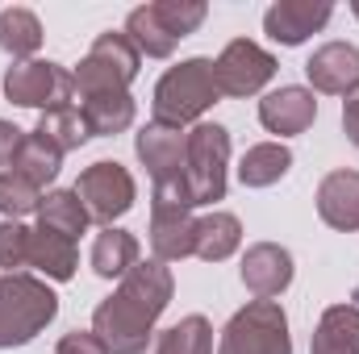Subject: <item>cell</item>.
I'll use <instances>...</instances> for the list:
<instances>
[{
  "instance_id": "obj_30",
  "label": "cell",
  "mask_w": 359,
  "mask_h": 354,
  "mask_svg": "<svg viewBox=\"0 0 359 354\" xmlns=\"http://www.w3.org/2000/svg\"><path fill=\"white\" fill-rule=\"evenodd\" d=\"M151 8H155L159 25H163L176 42H180V38H188V34L205 21V13H209V8H205V0H155Z\"/></svg>"
},
{
  "instance_id": "obj_33",
  "label": "cell",
  "mask_w": 359,
  "mask_h": 354,
  "mask_svg": "<svg viewBox=\"0 0 359 354\" xmlns=\"http://www.w3.org/2000/svg\"><path fill=\"white\" fill-rule=\"evenodd\" d=\"M21 129L13 125V121H0V167H8L13 159H17V146H21Z\"/></svg>"
},
{
  "instance_id": "obj_35",
  "label": "cell",
  "mask_w": 359,
  "mask_h": 354,
  "mask_svg": "<svg viewBox=\"0 0 359 354\" xmlns=\"http://www.w3.org/2000/svg\"><path fill=\"white\" fill-rule=\"evenodd\" d=\"M351 13H355V17H359V0H351Z\"/></svg>"
},
{
  "instance_id": "obj_13",
  "label": "cell",
  "mask_w": 359,
  "mask_h": 354,
  "mask_svg": "<svg viewBox=\"0 0 359 354\" xmlns=\"http://www.w3.org/2000/svg\"><path fill=\"white\" fill-rule=\"evenodd\" d=\"M318 117V100L309 88H297V84H284V88L268 92L259 100V121L268 134L280 138H292V134H305Z\"/></svg>"
},
{
  "instance_id": "obj_26",
  "label": "cell",
  "mask_w": 359,
  "mask_h": 354,
  "mask_svg": "<svg viewBox=\"0 0 359 354\" xmlns=\"http://www.w3.org/2000/svg\"><path fill=\"white\" fill-rule=\"evenodd\" d=\"M34 134H42V138H46V142H50L59 155H67V150H80V146L92 138V129H88V121H84V113H80V104H67V108L42 113Z\"/></svg>"
},
{
  "instance_id": "obj_23",
  "label": "cell",
  "mask_w": 359,
  "mask_h": 354,
  "mask_svg": "<svg viewBox=\"0 0 359 354\" xmlns=\"http://www.w3.org/2000/svg\"><path fill=\"white\" fill-rule=\"evenodd\" d=\"M147 354H213V325L201 313H188L176 325L155 330V342Z\"/></svg>"
},
{
  "instance_id": "obj_34",
  "label": "cell",
  "mask_w": 359,
  "mask_h": 354,
  "mask_svg": "<svg viewBox=\"0 0 359 354\" xmlns=\"http://www.w3.org/2000/svg\"><path fill=\"white\" fill-rule=\"evenodd\" d=\"M343 129H347V138L359 146V84L343 96Z\"/></svg>"
},
{
  "instance_id": "obj_24",
  "label": "cell",
  "mask_w": 359,
  "mask_h": 354,
  "mask_svg": "<svg viewBox=\"0 0 359 354\" xmlns=\"http://www.w3.org/2000/svg\"><path fill=\"white\" fill-rule=\"evenodd\" d=\"M42 46V21L38 13L13 4V8H0V50L13 55V63H25L34 59Z\"/></svg>"
},
{
  "instance_id": "obj_8",
  "label": "cell",
  "mask_w": 359,
  "mask_h": 354,
  "mask_svg": "<svg viewBox=\"0 0 359 354\" xmlns=\"http://www.w3.org/2000/svg\"><path fill=\"white\" fill-rule=\"evenodd\" d=\"M72 192L80 196V204L88 208V217L100 221V225H113L117 217H126L134 208V176L121 163H109V159L84 167Z\"/></svg>"
},
{
  "instance_id": "obj_31",
  "label": "cell",
  "mask_w": 359,
  "mask_h": 354,
  "mask_svg": "<svg viewBox=\"0 0 359 354\" xmlns=\"http://www.w3.org/2000/svg\"><path fill=\"white\" fill-rule=\"evenodd\" d=\"M29 225L0 221V275H17L29 267Z\"/></svg>"
},
{
  "instance_id": "obj_22",
  "label": "cell",
  "mask_w": 359,
  "mask_h": 354,
  "mask_svg": "<svg viewBox=\"0 0 359 354\" xmlns=\"http://www.w3.org/2000/svg\"><path fill=\"white\" fill-rule=\"evenodd\" d=\"M292 167V150L284 142H259L238 159V183L243 187H271L288 176Z\"/></svg>"
},
{
  "instance_id": "obj_29",
  "label": "cell",
  "mask_w": 359,
  "mask_h": 354,
  "mask_svg": "<svg viewBox=\"0 0 359 354\" xmlns=\"http://www.w3.org/2000/svg\"><path fill=\"white\" fill-rule=\"evenodd\" d=\"M38 204H42L38 183H29L17 171H0V213H4V221H21V217L38 213Z\"/></svg>"
},
{
  "instance_id": "obj_4",
  "label": "cell",
  "mask_w": 359,
  "mask_h": 354,
  "mask_svg": "<svg viewBox=\"0 0 359 354\" xmlns=\"http://www.w3.org/2000/svg\"><path fill=\"white\" fill-rule=\"evenodd\" d=\"M142 55L138 46L126 38V29H104L88 46V55L80 59L76 76V100L88 96H104V92H130V84L138 80Z\"/></svg>"
},
{
  "instance_id": "obj_32",
  "label": "cell",
  "mask_w": 359,
  "mask_h": 354,
  "mask_svg": "<svg viewBox=\"0 0 359 354\" xmlns=\"http://www.w3.org/2000/svg\"><path fill=\"white\" fill-rule=\"evenodd\" d=\"M59 354H109V351L92 330H72V334L59 338Z\"/></svg>"
},
{
  "instance_id": "obj_21",
  "label": "cell",
  "mask_w": 359,
  "mask_h": 354,
  "mask_svg": "<svg viewBox=\"0 0 359 354\" xmlns=\"http://www.w3.org/2000/svg\"><path fill=\"white\" fill-rule=\"evenodd\" d=\"M80 113L88 121L92 138H113V134H126L134 125V96L130 92L88 96V100H80Z\"/></svg>"
},
{
  "instance_id": "obj_10",
  "label": "cell",
  "mask_w": 359,
  "mask_h": 354,
  "mask_svg": "<svg viewBox=\"0 0 359 354\" xmlns=\"http://www.w3.org/2000/svg\"><path fill=\"white\" fill-rule=\"evenodd\" d=\"M330 17H334L330 0H276L264 13V34L280 46H301L309 34L326 29Z\"/></svg>"
},
{
  "instance_id": "obj_15",
  "label": "cell",
  "mask_w": 359,
  "mask_h": 354,
  "mask_svg": "<svg viewBox=\"0 0 359 354\" xmlns=\"http://www.w3.org/2000/svg\"><path fill=\"white\" fill-rule=\"evenodd\" d=\"M243 283L255 300H276L292 283V255L276 242H255L243 255Z\"/></svg>"
},
{
  "instance_id": "obj_9",
  "label": "cell",
  "mask_w": 359,
  "mask_h": 354,
  "mask_svg": "<svg viewBox=\"0 0 359 354\" xmlns=\"http://www.w3.org/2000/svg\"><path fill=\"white\" fill-rule=\"evenodd\" d=\"M213 76H217L222 96H255V92H264L271 84L276 59H271L259 42L234 38V42H226V50L213 59Z\"/></svg>"
},
{
  "instance_id": "obj_7",
  "label": "cell",
  "mask_w": 359,
  "mask_h": 354,
  "mask_svg": "<svg viewBox=\"0 0 359 354\" xmlns=\"http://www.w3.org/2000/svg\"><path fill=\"white\" fill-rule=\"evenodd\" d=\"M4 96L21 108H42V113H55V108H67L76 100V76L63 67V63H50V59H25V63H13L4 71Z\"/></svg>"
},
{
  "instance_id": "obj_14",
  "label": "cell",
  "mask_w": 359,
  "mask_h": 354,
  "mask_svg": "<svg viewBox=\"0 0 359 354\" xmlns=\"http://www.w3.org/2000/svg\"><path fill=\"white\" fill-rule=\"evenodd\" d=\"M305 76L313 92H326V96H347L359 84V46L351 42H326L309 55L305 63Z\"/></svg>"
},
{
  "instance_id": "obj_27",
  "label": "cell",
  "mask_w": 359,
  "mask_h": 354,
  "mask_svg": "<svg viewBox=\"0 0 359 354\" xmlns=\"http://www.w3.org/2000/svg\"><path fill=\"white\" fill-rule=\"evenodd\" d=\"M126 38H130V42L138 46V55H147V59H172V50H176V38L159 25V17H155L151 4L130 8V17H126Z\"/></svg>"
},
{
  "instance_id": "obj_25",
  "label": "cell",
  "mask_w": 359,
  "mask_h": 354,
  "mask_svg": "<svg viewBox=\"0 0 359 354\" xmlns=\"http://www.w3.org/2000/svg\"><path fill=\"white\" fill-rule=\"evenodd\" d=\"M88 208L80 204V196L72 192V187H63V192H46L42 196V204H38V229H50V234H63V238H80L84 229H88Z\"/></svg>"
},
{
  "instance_id": "obj_5",
  "label": "cell",
  "mask_w": 359,
  "mask_h": 354,
  "mask_svg": "<svg viewBox=\"0 0 359 354\" xmlns=\"http://www.w3.org/2000/svg\"><path fill=\"white\" fill-rule=\"evenodd\" d=\"M226 167H230V129L217 121H196L184 146V183L192 204H217L226 196Z\"/></svg>"
},
{
  "instance_id": "obj_11",
  "label": "cell",
  "mask_w": 359,
  "mask_h": 354,
  "mask_svg": "<svg viewBox=\"0 0 359 354\" xmlns=\"http://www.w3.org/2000/svg\"><path fill=\"white\" fill-rule=\"evenodd\" d=\"M184 146H188V129L163 125V121H151V125H142V129L134 134L138 163L151 171L155 183L184 176Z\"/></svg>"
},
{
  "instance_id": "obj_6",
  "label": "cell",
  "mask_w": 359,
  "mask_h": 354,
  "mask_svg": "<svg viewBox=\"0 0 359 354\" xmlns=\"http://www.w3.org/2000/svg\"><path fill=\"white\" fill-rule=\"evenodd\" d=\"M217 354H292L288 313L276 300H251L226 321Z\"/></svg>"
},
{
  "instance_id": "obj_16",
  "label": "cell",
  "mask_w": 359,
  "mask_h": 354,
  "mask_svg": "<svg viewBox=\"0 0 359 354\" xmlns=\"http://www.w3.org/2000/svg\"><path fill=\"white\" fill-rule=\"evenodd\" d=\"M318 217L330 229H359V171H330L318 183Z\"/></svg>"
},
{
  "instance_id": "obj_1",
  "label": "cell",
  "mask_w": 359,
  "mask_h": 354,
  "mask_svg": "<svg viewBox=\"0 0 359 354\" xmlns=\"http://www.w3.org/2000/svg\"><path fill=\"white\" fill-rule=\"evenodd\" d=\"M176 279L159 259H138L121 275L117 292L104 296L92 313V334L109 354H147L155 342V321L172 304Z\"/></svg>"
},
{
  "instance_id": "obj_20",
  "label": "cell",
  "mask_w": 359,
  "mask_h": 354,
  "mask_svg": "<svg viewBox=\"0 0 359 354\" xmlns=\"http://www.w3.org/2000/svg\"><path fill=\"white\" fill-rule=\"evenodd\" d=\"M243 246V221L234 213H209L196 221V259L205 263H226Z\"/></svg>"
},
{
  "instance_id": "obj_3",
  "label": "cell",
  "mask_w": 359,
  "mask_h": 354,
  "mask_svg": "<svg viewBox=\"0 0 359 354\" xmlns=\"http://www.w3.org/2000/svg\"><path fill=\"white\" fill-rule=\"evenodd\" d=\"M222 100V88H217V76H213V59H184L176 67L163 71V80L155 84V121L163 125H196L213 104Z\"/></svg>"
},
{
  "instance_id": "obj_28",
  "label": "cell",
  "mask_w": 359,
  "mask_h": 354,
  "mask_svg": "<svg viewBox=\"0 0 359 354\" xmlns=\"http://www.w3.org/2000/svg\"><path fill=\"white\" fill-rule=\"evenodd\" d=\"M59 167H63V155H59L42 134H25V138H21L17 159H13V171H17V176H25L29 183L46 187L50 179L59 176Z\"/></svg>"
},
{
  "instance_id": "obj_12",
  "label": "cell",
  "mask_w": 359,
  "mask_h": 354,
  "mask_svg": "<svg viewBox=\"0 0 359 354\" xmlns=\"http://www.w3.org/2000/svg\"><path fill=\"white\" fill-rule=\"evenodd\" d=\"M196 221L192 208L151 204V250L159 263H184L196 255Z\"/></svg>"
},
{
  "instance_id": "obj_17",
  "label": "cell",
  "mask_w": 359,
  "mask_h": 354,
  "mask_svg": "<svg viewBox=\"0 0 359 354\" xmlns=\"http://www.w3.org/2000/svg\"><path fill=\"white\" fill-rule=\"evenodd\" d=\"M29 267L50 283H67L72 275H76V267H80V250H76V242L72 238H63V234H50V229H34L29 234Z\"/></svg>"
},
{
  "instance_id": "obj_2",
  "label": "cell",
  "mask_w": 359,
  "mask_h": 354,
  "mask_svg": "<svg viewBox=\"0 0 359 354\" xmlns=\"http://www.w3.org/2000/svg\"><path fill=\"white\" fill-rule=\"evenodd\" d=\"M59 313V296L42 275H0V351L34 342Z\"/></svg>"
},
{
  "instance_id": "obj_19",
  "label": "cell",
  "mask_w": 359,
  "mask_h": 354,
  "mask_svg": "<svg viewBox=\"0 0 359 354\" xmlns=\"http://www.w3.org/2000/svg\"><path fill=\"white\" fill-rule=\"evenodd\" d=\"M92 271L100 279H121L130 267L138 263V238L130 229H117V225H104L92 242V255H88Z\"/></svg>"
},
{
  "instance_id": "obj_18",
  "label": "cell",
  "mask_w": 359,
  "mask_h": 354,
  "mask_svg": "<svg viewBox=\"0 0 359 354\" xmlns=\"http://www.w3.org/2000/svg\"><path fill=\"white\" fill-rule=\"evenodd\" d=\"M309 354H359V309L355 304H330L318 317Z\"/></svg>"
}]
</instances>
